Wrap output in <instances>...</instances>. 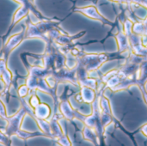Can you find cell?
I'll return each instance as SVG.
<instances>
[{"mask_svg":"<svg viewBox=\"0 0 147 146\" xmlns=\"http://www.w3.org/2000/svg\"><path fill=\"white\" fill-rule=\"evenodd\" d=\"M21 103L20 108L12 115H9L3 121L6 123L4 126H0L1 131L8 137L12 138L22 128V121L28 114L27 107L24 99H19Z\"/></svg>","mask_w":147,"mask_h":146,"instance_id":"obj_1","label":"cell"},{"mask_svg":"<svg viewBox=\"0 0 147 146\" xmlns=\"http://www.w3.org/2000/svg\"><path fill=\"white\" fill-rule=\"evenodd\" d=\"M14 73L9 68L8 63L0 58V91L2 97H6V102L9 103L10 98V90L13 87Z\"/></svg>","mask_w":147,"mask_h":146,"instance_id":"obj_2","label":"cell"},{"mask_svg":"<svg viewBox=\"0 0 147 146\" xmlns=\"http://www.w3.org/2000/svg\"><path fill=\"white\" fill-rule=\"evenodd\" d=\"M25 29H26V27L23 24L21 32L10 34L9 38L6 40L5 43L2 45V47L0 49V58L3 59L7 63H9V59L12 52L16 48H17L26 40Z\"/></svg>","mask_w":147,"mask_h":146,"instance_id":"obj_3","label":"cell"},{"mask_svg":"<svg viewBox=\"0 0 147 146\" xmlns=\"http://www.w3.org/2000/svg\"><path fill=\"white\" fill-rule=\"evenodd\" d=\"M30 12V9L26 7V6H23V5H20L16 9V11L14 12L13 15H12V18H11V22H10V24L9 26V28L7 30V32L3 34V35H0V39L2 40V45H3L6 41V40L9 38V36L10 35L13 28H15V26H16V24H18L22 20L25 19L28 17V14Z\"/></svg>","mask_w":147,"mask_h":146,"instance_id":"obj_4","label":"cell"},{"mask_svg":"<svg viewBox=\"0 0 147 146\" xmlns=\"http://www.w3.org/2000/svg\"><path fill=\"white\" fill-rule=\"evenodd\" d=\"M20 59L26 69L28 71L33 67L45 68V56L44 53L36 54L33 52H24L20 54Z\"/></svg>","mask_w":147,"mask_h":146,"instance_id":"obj_5","label":"cell"},{"mask_svg":"<svg viewBox=\"0 0 147 146\" xmlns=\"http://www.w3.org/2000/svg\"><path fill=\"white\" fill-rule=\"evenodd\" d=\"M25 103H26V107H27L28 114L30 117H34V118L42 119V120H50L51 119V117L53 115V108L50 106V104L41 102L36 108H34V109H31L28 107V105L27 104L26 101H25Z\"/></svg>","mask_w":147,"mask_h":146,"instance_id":"obj_6","label":"cell"},{"mask_svg":"<svg viewBox=\"0 0 147 146\" xmlns=\"http://www.w3.org/2000/svg\"><path fill=\"white\" fill-rule=\"evenodd\" d=\"M58 113H59L63 119H65L69 121H72L77 118V113L72 105L71 104L69 99L60 101L58 105Z\"/></svg>","mask_w":147,"mask_h":146,"instance_id":"obj_7","label":"cell"},{"mask_svg":"<svg viewBox=\"0 0 147 146\" xmlns=\"http://www.w3.org/2000/svg\"><path fill=\"white\" fill-rule=\"evenodd\" d=\"M15 1L16 3H17L19 5H23V6H26L28 7L29 9H30V13L33 14L38 20L40 21H45V22H47V21H52L53 20L54 18H50V17H47L46 15H44L38 9L37 7L35 6L34 3H31L29 0H13Z\"/></svg>","mask_w":147,"mask_h":146,"instance_id":"obj_8","label":"cell"},{"mask_svg":"<svg viewBox=\"0 0 147 146\" xmlns=\"http://www.w3.org/2000/svg\"><path fill=\"white\" fill-rule=\"evenodd\" d=\"M15 137L18 138L21 140H23L25 143L28 139L35 138V137H44V138H47V136L44 133H42L41 132H40V131H38V132H29V131H26V130H24L22 128H21L16 133Z\"/></svg>","mask_w":147,"mask_h":146,"instance_id":"obj_9","label":"cell"},{"mask_svg":"<svg viewBox=\"0 0 147 146\" xmlns=\"http://www.w3.org/2000/svg\"><path fill=\"white\" fill-rule=\"evenodd\" d=\"M15 89L16 91V95L19 99H26L30 93V89L28 87V85L25 83L22 84H19L17 86L16 85Z\"/></svg>","mask_w":147,"mask_h":146,"instance_id":"obj_10","label":"cell"},{"mask_svg":"<svg viewBox=\"0 0 147 146\" xmlns=\"http://www.w3.org/2000/svg\"><path fill=\"white\" fill-rule=\"evenodd\" d=\"M8 116H9V114H8V112H7L6 105L3 102L2 97H0V120L3 121Z\"/></svg>","mask_w":147,"mask_h":146,"instance_id":"obj_11","label":"cell"},{"mask_svg":"<svg viewBox=\"0 0 147 146\" xmlns=\"http://www.w3.org/2000/svg\"><path fill=\"white\" fill-rule=\"evenodd\" d=\"M0 143L3 146H9L12 145V140L11 138L8 137L5 133H3L0 129Z\"/></svg>","mask_w":147,"mask_h":146,"instance_id":"obj_12","label":"cell"},{"mask_svg":"<svg viewBox=\"0 0 147 146\" xmlns=\"http://www.w3.org/2000/svg\"><path fill=\"white\" fill-rule=\"evenodd\" d=\"M29 1H30L31 3H34V1H35V0H29Z\"/></svg>","mask_w":147,"mask_h":146,"instance_id":"obj_13","label":"cell"},{"mask_svg":"<svg viewBox=\"0 0 147 146\" xmlns=\"http://www.w3.org/2000/svg\"><path fill=\"white\" fill-rule=\"evenodd\" d=\"M0 97H2V93H1V91H0Z\"/></svg>","mask_w":147,"mask_h":146,"instance_id":"obj_14","label":"cell"}]
</instances>
